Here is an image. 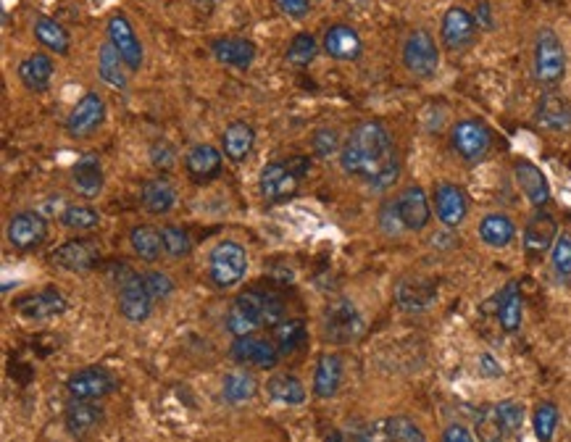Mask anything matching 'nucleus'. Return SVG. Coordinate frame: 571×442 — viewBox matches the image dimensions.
Returning a JSON list of instances; mask_svg holds the SVG:
<instances>
[{
  "instance_id": "1",
  "label": "nucleus",
  "mask_w": 571,
  "mask_h": 442,
  "mask_svg": "<svg viewBox=\"0 0 571 442\" xmlns=\"http://www.w3.org/2000/svg\"><path fill=\"white\" fill-rule=\"evenodd\" d=\"M345 174L366 179L374 190H387L400 174V164L392 148V137L382 121L358 124L340 150Z\"/></svg>"
},
{
  "instance_id": "2",
  "label": "nucleus",
  "mask_w": 571,
  "mask_h": 442,
  "mask_svg": "<svg viewBox=\"0 0 571 442\" xmlns=\"http://www.w3.org/2000/svg\"><path fill=\"white\" fill-rule=\"evenodd\" d=\"M111 277H114L116 293H118V309L124 314V319L140 324L150 316L153 311V298L145 290V282L137 271H132L126 263H114L111 266Z\"/></svg>"
},
{
  "instance_id": "3",
  "label": "nucleus",
  "mask_w": 571,
  "mask_h": 442,
  "mask_svg": "<svg viewBox=\"0 0 571 442\" xmlns=\"http://www.w3.org/2000/svg\"><path fill=\"white\" fill-rule=\"evenodd\" d=\"M311 161L306 156H293L287 161H274L261 171V193L269 201H287L298 193L301 179L308 174Z\"/></svg>"
},
{
  "instance_id": "4",
  "label": "nucleus",
  "mask_w": 571,
  "mask_h": 442,
  "mask_svg": "<svg viewBox=\"0 0 571 442\" xmlns=\"http://www.w3.org/2000/svg\"><path fill=\"white\" fill-rule=\"evenodd\" d=\"M564 74H567V48L551 27H543L535 37V77L543 85H559Z\"/></svg>"
},
{
  "instance_id": "5",
  "label": "nucleus",
  "mask_w": 571,
  "mask_h": 442,
  "mask_svg": "<svg viewBox=\"0 0 571 442\" xmlns=\"http://www.w3.org/2000/svg\"><path fill=\"white\" fill-rule=\"evenodd\" d=\"M247 271V253L242 245L225 240L209 255V277L219 290H229L245 279Z\"/></svg>"
},
{
  "instance_id": "6",
  "label": "nucleus",
  "mask_w": 571,
  "mask_h": 442,
  "mask_svg": "<svg viewBox=\"0 0 571 442\" xmlns=\"http://www.w3.org/2000/svg\"><path fill=\"white\" fill-rule=\"evenodd\" d=\"M403 64L406 69L419 77V80H430L438 74V66H440V50L432 40L430 32L424 29H416L406 37L403 42Z\"/></svg>"
},
{
  "instance_id": "7",
  "label": "nucleus",
  "mask_w": 571,
  "mask_h": 442,
  "mask_svg": "<svg viewBox=\"0 0 571 442\" xmlns=\"http://www.w3.org/2000/svg\"><path fill=\"white\" fill-rule=\"evenodd\" d=\"M451 145L466 164H479L490 153L492 137H490V129L482 121L463 118L451 132Z\"/></svg>"
},
{
  "instance_id": "8",
  "label": "nucleus",
  "mask_w": 571,
  "mask_h": 442,
  "mask_svg": "<svg viewBox=\"0 0 571 442\" xmlns=\"http://www.w3.org/2000/svg\"><path fill=\"white\" fill-rule=\"evenodd\" d=\"M363 332V319L361 314L355 311V306L350 301H335L327 306L324 311V337L335 345H345V342H353L358 339Z\"/></svg>"
},
{
  "instance_id": "9",
  "label": "nucleus",
  "mask_w": 571,
  "mask_h": 442,
  "mask_svg": "<svg viewBox=\"0 0 571 442\" xmlns=\"http://www.w3.org/2000/svg\"><path fill=\"white\" fill-rule=\"evenodd\" d=\"M263 327V290H245L234 298L227 314V330L245 337Z\"/></svg>"
},
{
  "instance_id": "10",
  "label": "nucleus",
  "mask_w": 571,
  "mask_h": 442,
  "mask_svg": "<svg viewBox=\"0 0 571 442\" xmlns=\"http://www.w3.org/2000/svg\"><path fill=\"white\" fill-rule=\"evenodd\" d=\"M279 347L269 339H258L253 334L234 337L232 342V358L242 366H255V369H274L279 361Z\"/></svg>"
},
{
  "instance_id": "11",
  "label": "nucleus",
  "mask_w": 571,
  "mask_h": 442,
  "mask_svg": "<svg viewBox=\"0 0 571 442\" xmlns=\"http://www.w3.org/2000/svg\"><path fill=\"white\" fill-rule=\"evenodd\" d=\"M116 379L101 366H90V369H82L77 374L69 377L66 382V390L74 400H98L109 392H114Z\"/></svg>"
},
{
  "instance_id": "12",
  "label": "nucleus",
  "mask_w": 571,
  "mask_h": 442,
  "mask_svg": "<svg viewBox=\"0 0 571 442\" xmlns=\"http://www.w3.org/2000/svg\"><path fill=\"white\" fill-rule=\"evenodd\" d=\"M106 32H109V42L118 50V56L124 58L126 69H129V72H137V69L142 66V45H140V40H137V34H134L129 19H126L124 13H114V16L109 19Z\"/></svg>"
},
{
  "instance_id": "13",
  "label": "nucleus",
  "mask_w": 571,
  "mask_h": 442,
  "mask_svg": "<svg viewBox=\"0 0 571 442\" xmlns=\"http://www.w3.org/2000/svg\"><path fill=\"white\" fill-rule=\"evenodd\" d=\"M48 234V221L42 219V214L37 211H21L16 217H11L5 237L16 250H32L37 248Z\"/></svg>"
},
{
  "instance_id": "14",
  "label": "nucleus",
  "mask_w": 571,
  "mask_h": 442,
  "mask_svg": "<svg viewBox=\"0 0 571 442\" xmlns=\"http://www.w3.org/2000/svg\"><path fill=\"white\" fill-rule=\"evenodd\" d=\"M106 118V103L98 93H88L82 95V101L74 106V110L66 118V132L72 137H88L93 134Z\"/></svg>"
},
{
  "instance_id": "15",
  "label": "nucleus",
  "mask_w": 571,
  "mask_h": 442,
  "mask_svg": "<svg viewBox=\"0 0 571 442\" xmlns=\"http://www.w3.org/2000/svg\"><path fill=\"white\" fill-rule=\"evenodd\" d=\"M98 258H101V253L93 245V240H69V242H64L61 248L53 250V263L58 269L74 271V274L90 271L98 263Z\"/></svg>"
},
{
  "instance_id": "16",
  "label": "nucleus",
  "mask_w": 571,
  "mask_h": 442,
  "mask_svg": "<svg viewBox=\"0 0 571 442\" xmlns=\"http://www.w3.org/2000/svg\"><path fill=\"white\" fill-rule=\"evenodd\" d=\"M474 34H476V21L474 16L461 8V5H453L445 19H443V42L448 50H463L474 42Z\"/></svg>"
},
{
  "instance_id": "17",
  "label": "nucleus",
  "mask_w": 571,
  "mask_h": 442,
  "mask_svg": "<svg viewBox=\"0 0 571 442\" xmlns=\"http://www.w3.org/2000/svg\"><path fill=\"white\" fill-rule=\"evenodd\" d=\"M363 42L358 32L347 24H335L324 32V53L335 61H358Z\"/></svg>"
},
{
  "instance_id": "18",
  "label": "nucleus",
  "mask_w": 571,
  "mask_h": 442,
  "mask_svg": "<svg viewBox=\"0 0 571 442\" xmlns=\"http://www.w3.org/2000/svg\"><path fill=\"white\" fill-rule=\"evenodd\" d=\"M559 240V224L553 219V214L548 211H535L527 226H524V248L535 255L545 253L548 248H553V242Z\"/></svg>"
},
{
  "instance_id": "19",
  "label": "nucleus",
  "mask_w": 571,
  "mask_h": 442,
  "mask_svg": "<svg viewBox=\"0 0 571 442\" xmlns=\"http://www.w3.org/2000/svg\"><path fill=\"white\" fill-rule=\"evenodd\" d=\"M185 166H187V174L193 182H198V185L214 182L222 171V150H217L214 145H195L187 153Z\"/></svg>"
},
{
  "instance_id": "20",
  "label": "nucleus",
  "mask_w": 571,
  "mask_h": 442,
  "mask_svg": "<svg viewBox=\"0 0 571 442\" xmlns=\"http://www.w3.org/2000/svg\"><path fill=\"white\" fill-rule=\"evenodd\" d=\"M514 177H516L519 190L527 195V201H529L535 209H543V206L551 201V185H548L545 174H543L535 164L519 161V164L514 166Z\"/></svg>"
},
{
  "instance_id": "21",
  "label": "nucleus",
  "mask_w": 571,
  "mask_h": 442,
  "mask_svg": "<svg viewBox=\"0 0 571 442\" xmlns=\"http://www.w3.org/2000/svg\"><path fill=\"white\" fill-rule=\"evenodd\" d=\"M398 211H400V219H403L408 232H422L432 217L427 193L422 187H406L398 195Z\"/></svg>"
},
{
  "instance_id": "22",
  "label": "nucleus",
  "mask_w": 571,
  "mask_h": 442,
  "mask_svg": "<svg viewBox=\"0 0 571 442\" xmlns=\"http://www.w3.org/2000/svg\"><path fill=\"white\" fill-rule=\"evenodd\" d=\"M66 306H69L66 298H64L61 293H56V290H42V293L27 295V298H21V301L16 303L19 314L27 316V319H34V322H40V319H53V316L64 314Z\"/></svg>"
},
{
  "instance_id": "23",
  "label": "nucleus",
  "mask_w": 571,
  "mask_h": 442,
  "mask_svg": "<svg viewBox=\"0 0 571 442\" xmlns=\"http://www.w3.org/2000/svg\"><path fill=\"white\" fill-rule=\"evenodd\" d=\"M435 209H438V217L445 226H458L461 221L466 219V211H468V201H466V193L451 185V182H443L438 190H435Z\"/></svg>"
},
{
  "instance_id": "24",
  "label": "nucleus",
  "mask_w": 571,
  "mask_h": 442,
  "mask_svg": "<svg viewBox=\"0 0 571 442\" xmlns=\"http://www.w3.org/2000/svg\"><path fill=\"white\" fill-rule=\"evenodd\" d=\"M369 442H427L422 430L406 416H390L369 430Z\"/></svg>"
},
{
  "instance_id": "25",
  "label": "nucleus",
  "mask_w": 571,
  "mask_h": 442,
  "mask_svg": "<svg viewBox=\"0 0 571 442\" xmlns=\"http://www.w3.org/2000/svg\"><path fill=\"white\" fill-rule=\"evenodd\" d=\"M72 185L88 198H95L103 190V169L95 153H85L82 158H77V164L72 166Z\"/></svg>"
},
{
  "instance_id": "26",
  "label": "nucleus",
  "mask_w": 571,
  "mask_h": 442,
  "mask_svg": "<svg viewBox=\"0 0 571 442\" xmlns=\"http://www.w3.org/2000/svg\"><path fill=\"white\" fill-rule=\"evenodd\" d=\"M535 121H537L543 129L567 132V129H571V103L569 101H564L561 95H556V93H545V95L540 98Z\"/></svg>"
},
{
  "instance_id": "27",
  "label": "nucleus",
  "mask_w": 571,
  "mask_h": 442,
  "mask_svg": "<svg viewBox=\"0 0 571 442\" xmlns=\"http://www.w3.org/2000/svg\"><path fill=\"white\" fill-rule=\"evenodd\" d=\"M211 53L219 64H227L234 69H247L255 58V45L245 37H222V40H214Z\"/></svg>"
},
{
  "instance_id": "28",
  "label": "nucleus",
  "mask_w": 571,
  "mask_h": 442,
  "mask_svg": "<svg viewBox=\"0 0 571 442\" xmlns=\"http://www.w3.org/2000/svg\"><path fill=\"white\" fill-rule=\"evenodd\" d=\"M19 80L32 93H45L53 80V61L45 53H34L19 64Z\"/></svg>"
},
{
  "instance_id": "29",
  "label": "nucleus",
  "mask_w": 571,
  "mask_h": 442,
  "mask_svg": "<svg viewBox=\"0 0 571 442\" xmlns=\"http://www.w3.org/2000/svg\"><path fill=\"white\" fill-rule=\"evenodd\" d=\"M103 424V408L95 406L93 400H74L66 408V430L77 438L90 435Z\"/></svg>"
},
{
  "instance_id": "30",
  "label": "nucleus",
  "mask_w": 571,
  "mask_h": 442,
  "mask_svg": "<svg viewBox=\"0 0 571 442\" xmlns=\"http://www.w3.org/2000/svg\"><path fill=\"white\" fill-rule=\"evenodd\" d=\"M395 298H398V306L408 314H422L427 311L435 298H438V290L430 285V282H400L395 287Z\"/></svg>"
},
{
  "instance_id": "31",
  "label": "nucleus",
  "mask_w": 571,
  "mask_h": 442,
  "mask_svg": "<svg viewBox=\"0 0 571 442\" xmlns=\"http://www.w3.org/2000/svg\"><path fill=\"white\" fill-rule=\"evenodd\" d=\"M343 379V358L335 353H324L316 363V374H314V392L319 398H332L340 387Z\"/></svg>"
},
{
  "instance_id": "32",
  "label": "nucleus",
  "mask_w": 571,
  "mask_h": 442,
  "mask_svg": "<svg viewBox=\"0 0 571 442\" xmlns=\"http://www.w3.org/2000/svg\"><path fill=\"white\" fill-rule=\"evenodd\" d=\"M253 142H255V132L245 121H234L225 129V156L232 158L234 164H242L250 156Z\"/></svg>"
},
{
  "instance_id": "33",
  "label": "nucleus",
  "mask_w": 571,
  "mask_h": 442,
  "mask_svg": "<svg viewBox=\"0 0 571 442\" xmlns=\"http://www.w3.org/2000/svg\"><path fill=\"white\" fill-rule=\"evenodd\" d=\"M142 206L156 217L169 214L177 206V193L166 179H150L142 185Z\"/></svg>"
},
{
  "instance_id": "34",
  "label": "nucleus",
  "mask_w": 571,
  "mask_h": 442,
  "mask_svg": "<svg viewBox=\"0 0 571 442\" xmlns=\"http://www.w3.org/2000/svg\"><path fill=\"white\" fill-rule=\"evenodd\" d=\"M124 58L118 56L111 42H106L98 53V74L101 80L109 85V88H116V90H124L126 88V72H124Z\"/></svg>"
},
{
  "instance_id": "35",
  "label": "nucleus",
  "mask_w": 571,
  "mask_h": 442,
  "mask_svg": "<svg viewBox=\"0 0 571 442\" xmlns=\"http://www.w3.org/2000/svg\"><path fill=\"white\" fill-rule=\"evenodd\" d=\"M514 234H516V226L506 214H490L479 224V237L490 248H506L514 240Z\"/></svg>"
},
{
  "instance_id": "36",
  "label": "nucleus",
  "mask_w": 571,
  "mask_h": 442,
  "mask_svg": "<svg viewBox=\"0 0 571 442\" xmlns=\"http://www.w3.org/2000/svg\"><path fill=\"white\" fill-rule=\"evenodd\" d=\"M34 37H37L48 50H53V53H58V56H66L69 48H72L69 32H66L58 21H53V19H48V16H40V19L34 21Z\"/></svg>"
},
{
  "instance_id": "37",
  "label": "nucleus",
  "mask_w": 571,
  "mask_h": 442,
  "mask_svg": "<svg viewBox=\"0 0 571 442\" xmlns=\"http://www.w3.org/2000/svg\"><path fill=\"white\" fill-rule=\"evenodd\" d=\"M129 245L142 261L153 263V261H158V255L164 250V237L153 226H134L129 232Z\"/></svg>"
},
{
  "instance_id": "38",
  "label": "nucleus",
  "mask_w": 571,
  "mask_h": 442,
  "mask_svg": "<svg viewBox=\"0 0 571 442\" xmlns=\"http://www.w3.org/2000/svg\"><path fill=\"white\" fill-rule=\"evenodd\" d=\"M266 390H269V395L274 400H279L285 406H298V403L306 400V387L293 374H277V377H271L269 385H266Z\"/></svg>"
},
{
  "instance_id": "39",
  "label": "nucleus",
  "mask_w": 571,
  "mask_h": 442,
  "mask_svg": "<svg viewBox=\"0 0 571 442\" xmlns=\"http://www.w3.org/2000/svg\"><path fill=\"white\" fill-rule=\"evenodd\" d=\"M524 306V301H522V293H519V287L511 282L506 290H503V295H500V306H498V319H500V327L506 332H516L522 327V309Z\"/></svg>"
},
{
  "instance_id": "40",
  "label": "nucleus",
  "mask_w": 571,
  "mask_h": 442,
  "mask_svg": "<svg viewBox=\"0 0 571 442\" xmlns=\"http://www.w3.org/2000/svg\"><path fill=\"white\" fill-rule=\"evenodd\" d=\"M476 438L479 442H503L506 438V430H503V422H500V414H498V406H484L476 416Z\"/></svg>"
},
{
  "instance_id": "41",
  "label": "nucleus",
  "mask_w": 571,
  "mask_h": 442,
  "mask_svg": "<svg viewBox=\"0 0 571 442\" xmlns=\"http://www.w3.org/2000/svg\"><path fill=\"white\" fill-rule=\"evenodd\" d=\"M306 339V324L301 319H290V322H282L274 327V345L279 347L282 355L298 350V345Z\"/></svg>"
},
{
  "instance_id": "42",
  "label": "nucleus",
  "mask_w": 571,
  "mask_h": 442,
  "mask_svg": "<svg viewBox=\"0 0 571 442\" xmlns=\"http://www.w3.org/2000/svg\"><path fill=\"white\" fill-rule=\"evenodd\" d=\"M255 392V379L247 371H232L225 377V398L229 403H245Z\"/></svg>"
},
{
  "instance_id": "43",
  "label": "nucleus",
  "mask_w": 571,
  "mask_h": 442,
  "mask_svg": "<svg viewBox=\"0 0 571 442\" xmlns=\"http://www.w3.org/2000/svg\"><path fill=\"white\" fill-rule=\"evenodd\" d=\"M319 53V45H316V37L308 34V32H301L293 37L290 48H287V61L293 66H308Z\"/></svg>"
},
{
  "instance_id": "44",
  "label": "nucleus",
  "mask_w": 571,
  "mask_h": 442,
  "mask_svg": "<svg viewBox=\"0 0 571 442\" xmlns=\"http://www.w3.org/2000/svg\"><path fill=\"white\" fill-rule=\"evenodd\" d=\"M556 427H559V408H556V403H540L535 408V435H537V440H553Z\"/></svg>"
},
{
  "instance_id": "45",
  "label": "nucleus",
  "mask_w": 571,
  "mask_h": 442,
  "mask_svg": "<svg viewBox=\"0 0 571 442\" xmlns=\"http://www.w3.org/2000/svg\"><path fill=\"white\" fill-rule=\"evenodd\" d=\"M61 221H64V226H69V229L90 232V229H95V226L101 224V217H98V211L90 209V206H69V209L61 214Z\"/></svg>"
},
{
  "instance_id": "46",
  "label": "nucleus",
  "mask_w": 571,
  "mask_h": 442,
  "mask_svg": "<svg viewBox=\"0 0 571 442\" xmlns=\"http://www.w3.org/2000/svg\"><path fill=\"white\" fill-rule=\"evenodd\" d=\"M161 237H164V250L174 258H182L193 250V240L182 226H164Z\"/></svg>"
},
{
  "instance_id": "47",
  "label": "nucleus",
  "mask_w": 571,
  "mask_h": 442,
  "mask_svg": "<svg viewBox=\"0 0 571 442\" xmlns=\"http://www.w3.org/2000/svg\"><path fill=\"white\" fill-rule=\"evenodd\" d=\"M553 269L559 277H571V234H559V240L553 242V253H551Z\"/></svg>"
},
{
  "instance_id": "48",
  "label": "nucleus",
  "mask_w": 571,
  "mask_h": 442,
  "mask_svg": "<svg viewBox=\"0 0 571 442\" xmlns=\"http://www.w3.org/2000/svg\"><path fill=\"white\" fill-rule=\"evenodd\" d=\"M498 414H500L506 435H516L522 430V424H524V408H522V403L503 400V403H498Z\"/></svg>"
},
{
  "instance_id": "49",
  "label": "nucleus",
  "mask_w": 571,
  "mask_h": 442,
  "mask_svg": "<svg viewBox=\"0 0 571 442\" xmlns=\"http://www.w3.org/2000/svg\"><path fill=\"white\" fill-rule=\"evenodd\" d=\"M314 153L319 156V158H330V156H335L338 150H343L340 148V134L335 132V129H316V134H314Z\"/></svg>"
},
{
  "instance_id": "50",
  "label": "nucleus",
  "mask_w": 571,
  "mask_h": 442,
  "mask_svg": "<svg viewBox=\"0 0 571 442\" xmlns=\"http://www.w3.org/2000/svg\"><path fill=\"white\" fill-rule=\"evenodd\" d=\"M285 322V301L274 290H263V327H277Z\"/></svg>"
},
{
  "instance_id": "51",
  "label": "nucleus",
  "mask_w": 571,
  "mask_h": 442,
  "mask_svg": "<svg viewBox=\"0 0 571 442\" xmlns=\"http://www.w3.org/2000/svg\"><path fill=\"white\" fill-rule=\"evenodd\" d=\"M142 282H145V290H148V295L153 301H164V298H169L174 293V282L161 271H148L142 277Z\"/></svg>"
},
{
  "instance_id": "52",
  "label": "nucleus",
  "mask_w": 571,
  "mask_h": 442,
  "mask_svg": "<svg viewBox=\"0 0 571 442\" xmlns=\"http://www.w3.org/2000/svg\"><path fill=\"white\" fill-rule=\"evenodd\" d=\"M150 164H153L156 169H161V171H169V169L177 164V150H174V145L166 142V140H156V142L150 145Z\"/></svg>"
},
{
  "instance_id": "53",
  "label": "nucleus",
  "mask_w": 571,
  "mask_h": 442,
  "mask_svg": "<svg viewBox=\"0 0 571 442\" xmlns=\"http://www.w3.org/2000/svg\"><path fill=\"white\" fill-rule=\"evenodd\" d=\"M379 226H382L384 234H400V232H406V224H403L400 211H398V201L382 206V211H379Z\"/></svg>"
},
{
  "instance_id": "54",
  "label": "nucleus",
  "mask_w": 571,
  "mask_h": 442,
  "mask_svg": "<svg viewBox=\"0 0 571 442\" xmlns=\"http://www.w3.org/2000/svg\"><path fill=\"white\" fill-rule=\"evenodd\" d=\"M274 3L282 13H287L293 19H303L311 11V0H274Z\"/></svg>"
},
{
  "instance_id": "55",
  "label": "nucleus",
  "mask_w": 571,
  "mask_h": 442,
  "mask_svg": "<svg viewBox=\"0 0 571 442\" xmlns=\"http://www.w3.org/2000/svg\"><path fill=\"white\" fill-rule=\"evenodd\" d=\"M474 21H476V27H482V29H492V27H495V21H492V8H490L487 0H479L476 13H474Z\"/></svg>"
},
{
  "instance_id": "56",
  "label": "nucleus",
  "mask_w": 571,
  "mask_h": 442,
  "mask_svg": "<svg viewBox=\"0 0 571 442\" xmlns=\"http://www.w3.org/2000/svg\"><path fill=\"white\" fill-rule=\"evenodd\" d=\"M443 442H474V438H471V432H468L466 427L453 424V427H448V430H445Z\"/></svg>"
},
{
  "instance_id": "57",
  "label": "nucleus",
  "mask_w": 571,
  "mask_h": 442,
  "mask_svg": "<svg viewBox=\"0 0 571 442\" xmlns=\"http://www.w3.org/2000/svg\"><path fill=\"white\" fill-rule=\"evenodd\" d=\"M482 366H484L482 371H484L487 377H498V374H500V366H498L490 355H482Z\"/></svg>"
}]
</instances>
